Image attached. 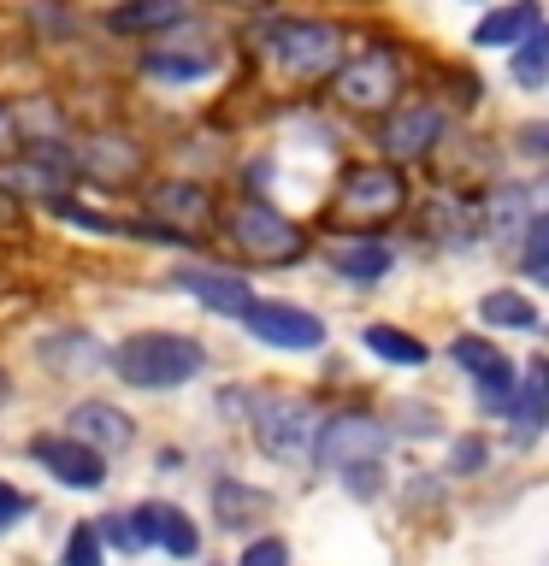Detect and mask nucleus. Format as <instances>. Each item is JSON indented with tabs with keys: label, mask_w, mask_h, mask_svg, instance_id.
<instances>
[{
	"label": "nucleus",
	"mask_w": 549,
	"mask_h": 566,
	"mask_svg": "<svg viewBox=\"0 0 549 566\" xmlns=\"http://www.w3.org/2000/svg\"><path fill=\"white\" fill-rule=\"evenodd\" d=\"M106 366L131 389H184L207 371V348L184 331H136L118 348H106Z\"/></svg>",
	"instance_id": "nucleus-1"
},
{
	"label": "nucleus",
	"mask_w": 549,
	"mask_h": 566,
	"mask_svg": "<svg viewBox=\"0 0 549 566\" xmlns=\"http://www.w3.org/2000/svg\"><path fill=\"white\" fill-rule=\"evenodd\" d=\"M260 53L296 83H319L343 65V30L331 18H272L260 30Z\"/></svg>",
	"instance_id": "nucleus-2"
},
{
	"label": "nucleus",
	"mask_w": 549,
	"mask_h": 566,
	"mask_svg": "<svg viewBox=\"0 0 549 566\" xmlns=\"http://www.w3.org/2000/svg\"><path fill=\"white\" fill-rule=\"evenodd\" d=\"M248 424H255V442L272 460H283V467H301V460H313V442H319V413L313 401L301 396H260L255 413H248Z\"/></svg>",
	"instance_id": "nucleus-3"
},
{
	"label": "nucleus",
	"mask_w": 549,
	"mask_h": 566,
	"mask_svg": "<svg viewBox=\"0 0 549 566\" xmlns=\"http://www.w3.org/2000/svg\"><path fill=\"white\" fill-rule=\"evenodd\" d=\"M331 83H336V101H343L349 113H390L402 95V60L372 42V48L354 53V60L336 65Z\"/></svg>",
	"instance_id": "nucleus-4"
},
{
	"label": "nucleus",
	"mask_w": 549,
	"mask_h": 566,
	"mask_svg": "<svg viewBox=\"0 0 549 566\" xmlns=\"http://www.w3.org/2000/svg\"><path fill=\"white\" fill-rule=\"evenodd\" d=\"M230 248H242V254L260 260V265H290V260H301L308 237H301L278 207L242 201V207H230Z\"/></svg>",
	"instance_id": "nucleus-5"
},
{
	"label": "nucleus",
	"mask_w": 549,
	"mask_h": 566,
	"mask_svg": "<svg viewBox=\"0 0 549 566\" xmlns=\"http://www.w3.org/2000/svg\"><path fill=\"white\" fill-rule=\"evenodd\" d=\"M402 207H407V184L390 166H349L343 184H336V212L349 224H384Z\"/></svg>",
	"instance_id": "nucleus-6"
},
{
	"label": "nucleus",
	"mask_w": 549,
	"mask_h": 566,
	"mask_svg": "<svg viewBox=\"0 0 549 566\" xmlns=\"http://www.w3.org/2000/svg\"><path fill=\"white\" fill-rule=\"evenodd\" d=\"M390 431L366 413H336V419H319V442H313V460L331 472H349V467H379Z\"/></svg>",
	"instance_id": "nucleus-7"
},
{
	"label": "nucleus",
	"mask_w": 549,
	"mask_h": 566,
	"mask_svg": "<svg viewBox=\"0 0 549 566\" xmlns=\"http://www.w3.org/2000/svg\"><path fill=\"white\" fill-rule=\"evenodd\" d=\"M242 325L255 343L266 348H283V354H313L325 348V318L296 307V301H255V307L242 313Z\"/></svg>",
	"instance_id": "nucleus-8"
},
{
	"label": "nucleus",
	"mask_w": 549,
	"mask_h": 566,
	"mask_svg": "<svg viewBox=\"0 0 549 566\" xmlns=\"http://www.w3.org/2000/svg\"><path fill=\"white\" fill-rule=\"evenodd\" d=\"M443 142V113L432 101H407V106H390L384 124H379V154L384 166H414V159H425Z\"/></svg>",
	"instance_id": "nucleus-9"
},
{
	"label": "nucleus",
	"mask_w": 549,
	"mask_h": 566,
	"mask_svg": "<svg viewBox=\"0 0 549 566\" xmlns=\"http://www.w3.org/2000/svg\"><path fill=\"white\" fill-rule=\"evenodd\" d=\"M166 290L201 301V307L219 313V318H242L248 307H255V283L237 277V272H213V265H172Z\"/></svg>",
	"instance_id": "nucleus-10"
},
{
	"label": "nucleus",
	"mask_w": 549,
	"mask_h": 566,
	"mask_svg": "<svg viewBox=\"0 0 549 566\" xmlns=\"http://www.w3.org/2000/svg\"><path fill=\"white\" fill-rule=\"evenodd\" d=\"M65 437L106 460V454H118V449H131V442H136V419L124 413V407H113V401H77L65 413Z\"/></svg>",
	"instance_id": "nucleus-11"
},
{
	"label": "nucleus",
	"mask_w": 549,
	"mask_h": 566,
	"mask_svg": "<svg viewBox=\"0 0 549 566\" xmlns=\"http://www.w3.org/2000/svg\"><path fill=\"white\" fill-rule=\"evenodd\" d=\"M30 460L53 478V484H65V490H101L106 484V460L89 454L83 442H71L65 431L60 437H35L30 442Z\"/></svg>",
	"instance_id": "nucleus-12"
},
{
	"label": "nucleus",
	"mask_w": 549,
	"mask_h": 566,
	"mask_svg": "<svg viewBox=\"0 0 549 566\" xmlns=\"http://www.w3.org/2000/svg\"><path fill=\"white\" fill-rule=\"evenodd\" d=\"M131 525H136L142 548H166V555H177V560L201 555V531H195V520L184 507H172V502H142L131 513Z\"/></svg>",
	"instance_id": "nucleus-13"
},
{
	"label": "nucleus",
	"mask_w": 549,
	"mask_h": 566,
	"mask_svg": "<svg viewBox=\"0 0 549 566\" xmlns=\"http://www.w3.org/2000/svg\"><path fill=\"white\" fill-rule=\"evenodd\" d=\"M71 154V171H89V177H136L142 171V148L131 136H83L77 148H65Z\"/></svg>",
	"instance_id": "nucleus-14"
},
{
	"label": "nucleus",
	"mask_w": 549,
	"mask_h": 566,
	"mask_svg": "<svg viewBox=\"0 0 549 566\" xmlns=\"http://www.w3.org/2000/svg\"><path fill=\"white\" fill-rule=\"evenodd\" d=\"M538 189L531 184H503V189H490L485 195V230L490 237H503V242H520V230L538 219Z\"/></svg>",
	"instance_id": "nucleus-15"
},
{
	"label": "nucleus",
	"mask_w": 549,
	"mask_h": 566,
	"mask_svg": "<svg viewBox=\"0 0 549 566\" xmlns=\"http://www.w3.org/2000/svg\"><path fill=\"white\" fill-rule=\"evenodd\" d=\"M35 354H42V366H48V371H60V378H77V371L106 366V348H101V336H95V331H53Z\"/></svg>",
	"instance_id": "nucleus-16"
},
{
	"label": "nucleus",
	"mask_w": 549,
	"mask_h": 566,
	"mask_svg": "<svg viewBox=\"0 0 549 566\" xmlns=\"http://www.w3.org/2000/svg\"><path fill=\"white\" fill-rule=\"evenodd\" d=\"M142 71L154 83H201L219 71V48H148L142 53Z\"/></svg>",
	"instance_id": "nucleus-17"
},
{
	"label": "nucleus",
	"mask_w": 549,
	"mask_h": 566,
	"mask_svg": "<svg viewBox=\"0 0 549 566\" xmlns=\"http://www.w3.org/2000/svg\"><path fill=\"white\" fill-rule=\"evenodd\" d=\"M543 24V12L531 0H514V7H496L473 24V48H520L531 30Z\"/></svg>",
	"instance_id": "nucleus-18"
},
{
	"label": "nucleus",
	"mask_w": 549,
	"mask_h": 566,
	"mask_svg": "<svg viewBox=\"0 0 549 566\" xmlns=\"http://www.w3.org/2000/svg\"><path fill=\"white\" fill-rule=\"evenodd\" d=\"M390 265H396V254L379 237H354L343 248H331V272L343 283H379V277H390Z\"/></svg>",
	"instance_id": "nucleus-19"
},
{
	"label": "nucleus",
	"mask_w": 549,
	"mask_h": 566,
	"mask_svg": "<svg viewBox=\"0 0 549 566\" xmlns=\"http://www.w3.org/2000/svg\"><path fill=\"white\" fill-rule=\"evenodd\" d=\"M503 419H508L526 442L538 437V424H543V360H531V366L514 371V401H508Z\"/></svg>",
	"instance_id": "nucleus-20"
},
{
	"label": "nucleus",
	"mask_w": 549,
	"mask_h": 566,
	"mask_svg": "<svg viewBox=\"0 0 549 566\" xmlns=\"http://www.w3.org/2000/svg\"><path fill=\"white\" fill-rule=\"evenodd\" d=\"M213 507H219V525L225 531H248L255 520L272 513V495L248 490V484H237V478H219V484H213Z\"/></svg>",
	"instance_id": "nucleus-21"
},
{
	"label": "nucleus",
	"mask_w": 549,
	"mask_h": 566,
	"mask_svg": "<svg viewBox=\"0 0 549 566\" xmlns=\"http://www.w3.org/2000/svg\"><path fill=\"white\" fill-rule=\"evenodd\" d=\"M478 318L496 331H538L543 325V313H538V301L520 295V290H490L485 301H478Z\"/></svg>",
	"instance_id": "nucleus-22"
},
{
	"label": "nucleus",
	"mask_w": 549,
	"mask_h": 566,
	"mask_svg": "<svg viewBox=\"0 0 549 566\" xmlns=\"http://www.w3.org/2000/svg\"><path fill=\"white\" fill-rule=\"evenodd\" d=\"M189 24V7H177V0H159V7H113L106 12V30L118 35H148V30H177Z\"/></svg>",
	"instance_id": "nucleus-23"
},
{
	"label": "nucleus",
	"mask_w": 549,
	"mask_h": 566,
	"mask_svg": "<svg viewBox=\"0 0 549 566\" xmlns=\"http://www.w3.org/2000/svg\"><path fill=\"white\" fill-rule=\"evenodd\" d=\"M154 212H159L154 224H166V230L201 224V219H207V195L195 189V184H159V189H154Z\"/></svg>",
	"instance_id": "nucleus-24"
},
{
	"label": "nucleus",
	"mask_w": 549,
	"mask_h": 566,
	"mask_svg": "<svg viewBox=\"0 0 549 566\" xmlns=\"http://www.w3.org/2000/svg\"><path fill=\"white\" fill-rule=\"evenodd\" d=\"M361 343L379 354L384 366H425V343H419V336H407V331H396V325H366Z\"/></svg>",
	"instance_id": "nucleus-25"
},
{
	"label": "nucleus",
	"mask_w": 549,
	"mask_h": 566,
	"mask_svg": "<svg viewBox=\"0 0 549 566\" xmlns=\"http://www.w3.org/2000/svg\"><path fill=\"white\" fill-rule=\"evenodd\" d=\"M449 360L467 371L473 384H478V378H490V371H503V366H514L496 343H485V336H455V343H449Z\"/></svg>",
	"instance_id": "nucleus-26"
},
{
	"label": "nucleus",
	"mask_w": 549,
	"mask_h": 566,
	"mask_svg": "<svg viewBox=\"0 0 549 566\" xmlns=\"http://www.w3.org/2000/svg\"><path fill=\"white\" fill-rule=\"evenodd\" d=\"M543 77H549V30L538 24L520 48H514V83H520V88H543Z\"/></svg>",
	"instance_id": "nucleus-27"
},
{
	"label": "nucleus",
	"mask_w": 549,
	"mask_h": 566,
	"mask_svg": "<svg viewBox=\"0 0 549 566\" xmlns=\"http://www.w3.org/2000/svg\"><path fill=\"white\" fill-rule=\"evenodd\" d=\"M520 265H526L531 283H543V272H549V219L543 212L520 230Z\"/></svg>",
	"instance_id": "nucleus-28"
},
{
	"label": "nucleus",
	"mask_w": 549,
	"mask_h": 566,
	"mask_svg": "<svg viewBox=\"0 0 549 566\" xmlns=\"http://www.w3.org/2000/svg\"><path fill=\"white\" fill-rule=\"evenodd\" d=\"M95 537H101V548H124V555H136V548H142L131 513H106V520L95 525Z\"/></svg>",
	"instance_id": "nucleus-29"
},
{
	"label": "nucleus",
	"mask_w": 549,
	"mask_h": 566,
	"mask_svg": "<svg viewBox=\"0 0 549 566\" xmlns=\"http://www.w3.org/2000/svg\"><path fill=\"white\" fill-rule=\"evenodd\" d=\"M101 555H106V548H101V537H95V525H77V531H71V537H65V566H101Z\"/></svg>",
	"instance_id": "nucleus-30"
},
{
	"label": "nucleus",
	"mask_w": 549,
	"mask_h": 566,
	"mask_svg": "<svg viewBox=\"0 0 549 566\" xmlns=\"http://www.w3.org/2000/svg\"><path fill=\"white\" fill-rule=\"evenodd\" d=\"M237 566H290V548H283V537H255Z\"/></svg>",
	"instance_id": "nucleus-31"
},
{
	"label": "nucleus",
	"mask_w": 549,
	"mask_h": 566,
	"mask_svg": "<svg viewBox=\"0 0 549 566\" xmlns=\"http://www.w3.org/2000/svg\"><path fill=\"white\" fill-rule=\"evenodd\" d=\"M485 454H490V449H485V442H478V437H460L455 449H449V472H460V478H473L478 467H485Z\"/></svg>",
	"instance_id": "nucleus-32"
},
{
	"label": "nucleus",
	"mask_w": 549,
	"mask_h": 566,
	"mask_svg": "<svg viewBox=\"0 0 549 566\" xmlns=\"http://www.w3.org/2000/svg\"><path fill=\"white\" fill-rule=\"evenodd\" d=\"M30 513V495H18L12 484H0V531H12Z\"/></svg>",
	"instance_id": "nucleus-33"
},
{
	"label": "nucleus",
	"mask_w": 549,
	"mask_h": 566,
	"mask_svg": "<svg viewBox=\"0 0 549 566\" xmlns=\"http://www.w3.org/2000/svg\"><path fill=\"white\" fill-rule=\"evenodd\" d=\"M343 484H349L354 495H379V467H349Z\"/></svg>",
	"instance_id": "nucleus-34"
},
{
	"label": "nucleus",
	"mask_w": 549,
	"mask_h": 566,
	"mask_svg": "<svg viewBox=\"0 0 549 566\" xmlns=\"http://www.w3.org/2000/svg\"><path fill=\"white\" fill-rule=\"evenodd\" d=\"M12 148H18V113L0 101V154H12Z\"/></svg>",
	"instance_id": "nucleus-35"
},
{
	"label": "nucleus",
	"mask_w": 549,
	"mask_h": 566,
	"mask_svg": "<svg viewBox=\"0 0 549 566\" xmlns=\"http://www.w3.org/2000/svg\"><path fill=\"white\" fill-rule=\"evenodd\" d=\"M520 142H526V154H543V124H526Z\"/></svg>",
	"instance_id": "nucleus-36"
},
{
	"label": "nucleus",
	"mask_w": 549,
	"mask_h": 566,
	"mask_svg": "<svg viewBox=\"0 0 549 566\" xmlns=\"http://www.w3.org/2000/svg\"><path fill=\"white\" fill-rule=\"evenodd\" d=\"M12 401V378H7V366H0V407Z\"/></svg>",
	"instance_id": "nucleus-37"
}]
</instances>
